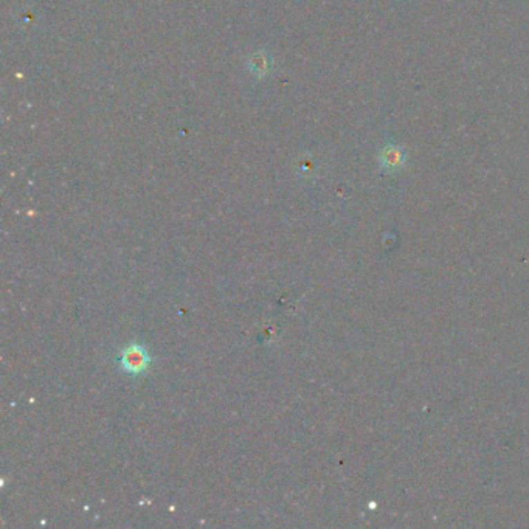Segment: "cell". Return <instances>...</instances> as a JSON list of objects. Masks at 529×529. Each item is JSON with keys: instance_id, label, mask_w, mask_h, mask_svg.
Instances as JSON below:
<instances>
[{"instance_id": "6da1fadb", "label": "cell", "mask_w": 529, "mask_h": 529, "mask_svg": "<svg viewBox=\"0 0 529 529\" xmlns=\"http://www.w3.org/2000/svg\"><path fill=\"white\" fill-rule=\"evenodd\" d=\"M120 363L126 373L142 374L149 366V354L142 345H131L121 353Z\"/></svg>"}]
</instances>
